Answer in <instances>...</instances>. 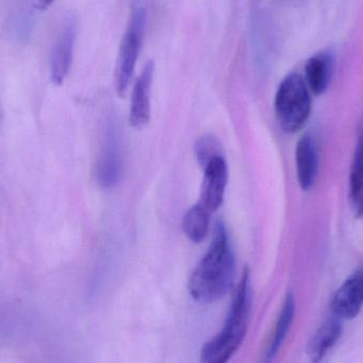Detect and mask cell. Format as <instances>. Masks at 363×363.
Listing matches in <instances>:
<instances>
[{"label": "cell", "instance_id": "5b68a950", "mask_svg": "<svg viewBox=\"0 0 363 363\" xmlns=\"http://www.w3.org/2000/svg\"><path fill=\"white\" fill-rule=\"evenodd\" d=\"M121 168L123 159L118 133L115 123L108 121L96 163V180L100 187L104 189L114 187L121 179Z\"/></svg>", "mask_w": 363, "mask_h": 363}, {"label": "cell", "instance_id": "9a60e30c", "mask_svg": "<svg viewBox=\"0 0 363 363\" xmlns=\"http://www.w3.org/2000/svg\"><path fill=\"white\" fill-rule=\"evenodd\" d=\"M209 215L211 213L200 203L190 207L184 213L182 228L191 242L200 243L204 240L208 232Z\"/></svg>", "mask_w": 363, "mask_h": 363}, {"label": "cell", "instance_id": "6da1fadb", "mask_svg": "<svg viewBox=\"0 0 363 363\" xmlns=\"http://www.w3.org/2000/svg\"><path fill=\"white\" fill-rule=\"evenodd\" d=\"M236 272L234 252L221 220L213 228L211 247L192 272L188 283L190 296L199 303L217 302L232 289Z\"/></svg>", "mask_w": 363, "mask_h": 363}, {"label": "cell", "instance_id": "ba28073f", "mask_svg": "<svg viewBox=\"0 0 363 363\" xmlns=\"http://www.w3.org/2000/svg\"><path fill=\"white\" fill-rule=\"evenodd\" d=\"M153 76H155V64L152 61H149L134 84L129 121L130 125L136 129L145 127L150 121Z\"/></svg>", "mask_w": 363, "mask_h": 363}, {"label": "cell", "instance_id": "8992f818", "mask_svg": "<svg viewBox=\"0 0 363 363\" xmlns=\"http://www.w3.org/2000/svg\"><path fill=\"white\" fill-rule=\"evenodd\" d=\"M200 204L208 211L215 213L221 206L228 181V168L223 157H216L204 168Z\"/></svg>", "mask_w": 363, "mask_h": 363}, {"label": "cell", "instance_id": "7c38bea8", "mask_svg": "<svg viewBox=\"0 0 363 363\" xmlns=\"http://www.w3.org/2000/svg\"><path fill=\"white\" fill-rule=\"evenodd\" d=\"M332 72L333 57L330 53H318L307 61L305 66L306 82L313 95H322L328 89Z\"/></svg>", "mask_w": 363, "mask_h": 363}, {"label": "cell", "instance_id": "5bb4252c", "mask_svg": "<svg viewBox=\"0 0 363 363\" xmlns=\"http://www.w3.org/2000/svg\"><path fill=\"white\" fill-rule=\"evenodd\" d=\"M294 315H296V300L292 292H288L281 307V313L267 352V359L272 360L279 353V349L283 345L290 328L294 323Z\"/></svg>", "mask_w": 363, "mask_h": 363}, {"label": "cell", "instance_id": "30bf717a", "mask_svg": "<svg viewBox=\"0 0 363 363\" xmlns=\"http://www.w3.org/2000/svg\"><path fill=\"white\" fill-rule=\"evenodd\" d=\"M296 172L301 188L305 191L311 189L317 179L319 160L313 138L304 136L298 140L296 149Z\"/></svg>", "mask_w": 363, "mask_h": 363}, {"label": "cell", "instance_id": "3957f363", "mask_svg": "<svg viewBox=\"0 0 363 363\" xmlns=\"http://www.w3.org/2000/svg\"><path fill=\"white\" fill-rule=\"evenodd\" d=\"M275 113L284 131L296 133L300 131L311 111V98L304 79L291 74L281 81L275 96Z\"/></svg>", "mask_w": 363, "mask_h": 363}, {"label": "cell", "instance_id": "8fae6325", "mask_svg": "<svg viewBox=\"0 0 363 363\" xmlns=\"http://www.w3.org/2000/svg\"><path fill=\"white\" fill-rule=\"evenodd\" d=\"M342 322L340 318L334 317L326 320L319 330L313 335L309 341L307 354L311 362L318 363L321 362L326 354L338 342L342 335Z\"/></svg>", "mask_w": 363, "mask_h": 363}, {"label": "cell", "instance_id": "52a82bcc", "mask_svg": "<svg viewBox=\"0 0 363 363\" xmlns=\"http://www.w3.org/2000/svg\"><path fill=\"white\" fill-rule=\"evenodd\" d=\"M76 38L77 23L70 17L64 23L51 53V80L55 85L63 84L69 74Z\"/></svg>", "mask_w": 363, "mask_h": 363}, {"label": "cell", "instance_id": "e0dca14e", "mask_svg": "<svg viewBox=\"0 0 363 363\" xmlns=\"http://www.w3.org/2000/svg\"><path fill=\"white\" fill-rule=\"evenodd\" d=\"M38 6H40L42 9H47L48 6H50L51 4H53V1L55 0H38Z\"/></svg>", "mask_w": 363, "mask_h": 363}, {"label": "cell", "instance_id": "2e32d148", "mask_svg": "<svg viewBox=\"0 0 363 363\" xmlns=\"http://www.w3.org/2000/svg\"><path fill=\"white\" fill-rule=\"evenodd\" d=\"M194 153H196V161L202 168L216 157H223L221 144L215 136L211 134H205L196 140Z\"/></svg>", "mask_w": 363, "mask_h": 363}, {"label": "cell", "instance_id": "7a4b0ae2", "mask_svg": "<svg viewBox=\"0 0 363 363\" xmlns=\"http://www.w3.org/2000/svg\"><path fill=\"white\" fill-rule=\"evenodd\" d=\"M252 294L249 269L245 268L235 290L222 330L202 347L200 363H228L245 340L249 326Z\"/></svg>", "mask_w": 363, "mask_h": 363}, {"label": "cell", "instance_id": "4fadbf2b", "mask_svg": "<svg viewBox=\"0 0 363 363\" xmlns=\"http://www.w3.org/2000/svg\"><path fill=\"white\" fill-rule=\"evenodd\" d=\"M350 203L354 215L363 217V132L358 138L350 176Z\"/></svg>", "mask_w": 363, "mask_h": 363}, {"label": "cell", "instance_id": "277c9868", "mask_svg": "<svg viewBox=\"0 0 363 363\" xmlns=\"http://www.w3.org/2000/svg\"><path fill=\"white\" fill-rule=\"evenodd\" d=\"M147 26V13L144 6H136L132 10L129 23L123 34L115 68V89L121 98L127 95L132 77L142 49Z\"/></svg>", "mask_w": 363, "mask_h": 363}, {"label": "cell", "instance_id": "9c48e42d", "mask_svg": "<svg viewBox=\"0 0 363 363\" xmlns=\"http://www.w3.org/2000/svg\"><path fill=\"white\" fill-rule=\"evenodd\" d=\"M362 307L363 266L337 290L332 301V311L341 320H352L359 315Z\"/></svg>", "mask_w": 363, "mask_h": 363}]
</instances>
